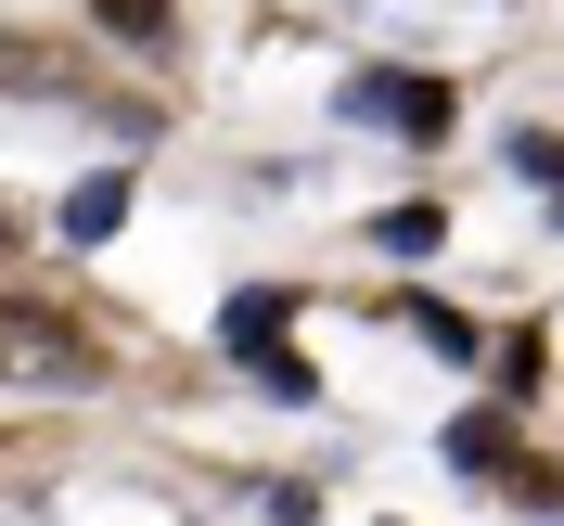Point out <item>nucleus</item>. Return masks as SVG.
Masks as SVG:
<instances>
[{
  "instance_id": "nucleus-1",
  "label": "nucleus",
  "mask_w": 564,
  "mask_h": 526,
  "mask_svg": "<svg viewBox=\"0 0 564 526\" xmlns=\"http://www.w3.org/2000/svg\"><path fill=\"white\" fill-rule=\"evenodd\" d=\"M449 77H411V65H359L347 77V129H386V141H449Z\"/></svg>"
},
{
  "instance_id": "nucleus-2",
  "label": "nucleus",
  "mask_w": 564,
  "mask_h": 526,
  "mask_svg": "<svg viewBox=\"0 0 564 526\" xmlns=\"http://www.w3.org/2000/svg\"><path fill=\"white\" fill-rule=\"evenodd\" d=\"M0 386H104V347L52 309H0Z\"/></svg>"
},
{
  "instance_id": "nucleus-3",
  "label": "nucleus",
  "mask_w": 564,
  "mask_h": 526,
  "mask_svg": "<svg viewBox=\"0 0 564 526\" xmlns=\"http://www.w3.org/2000/svg\"><path fill=\"white\" fill-rule=\"evenodd\" d=\"M436 450H449V475H488V489H513V501H564V462L513 450V423H500V411H462Z\"/></svg>"
},
{
  "instance_id": "nucleus-4",
  "label": "nucleus",
  "mask_w": 564,
  "mask_h": 526,
  "mask_svg": "<svg viewBox=\"0 0 564 526\" xmlns=\"http://www.w3.org/2000/svg\"><path fill=\"white\" fill-rule=\"evenodd\" d=\"M282 321H295V282H245V296L218 309V347L257 359V347H282Z\"/></svg>"
},
{
  "instance_id": "nucleus-5",
  "label": "nucleus",
  "mask_w": 564,
  "mask_h": 526,
  "mask_svg": "<svg viewBox=\"0 0 564 526\" xmlns=\"http://www.w3.org/2000/svg\"><path fill=\"white\" fill-rule=\"evenodd\" d=\"M116 218H129V168H90L65 193V245H116Z\"/></svg>"
},
{
  "instance_id": "nucleus-6",
  "label": "nucleus",
  "mask_w": 564,
  "mask_h": 526,
  "mask_svg": "<svg viewBox=\"0 0 564 526\" xmlns=\"http://www.w3.org/2000/svg\"><path fill=\"white\" fill-rule=\"evenodd\" d=\"M398 321H411V334H423L436 359H475V347H488V334H475L462 309H436V296H398Z\"/></svg>"
},
{
  "instance_id": "nucleus-7",
  "label": "nucleus",
  "mask_w": 564,
  "mask_h": 526,
  "mask_svg": "<svg viewBox=\"0 0 564 526\" xmlns=\"http://www.w3.org/2000/svg\"><path fill=\"white\" fill-rule=\"evenodd\" d=\"M372 245H386V257H436V245H449V218H436V206H386V218H372Z\"/></svg>"
},
{
  "instance_id": "nucleus-8",
  "label": "nucleus",
  "mask_w": 564,
  "mask_h": 526,
  "mask_svg": "<svg viewBox=\"0 0 564 526\" xmlns=\"http://www.w3.org/2000/svg\"><path fill=\"white\" fill-rule=\"evenodd\" d=\"M513 168L552 193V232H564V141H552V129H513Z\"/></svg>"
},
{
  "instance_id": "nucleus-9",
  "label": "nucleus",
  "mask_w": 564,
  "mask_h": 526,
  "mask_svg": "<svg viewBox=\"0 0 564 526\" xmlns=\"http://www.w3.org/2000/svg\"><path fill=\"white\" fill-rule=\"evenodd\" d=\"M90 13H104V39H167L180 0H90Z\"/></svg>"
},
{
  "instance_id": "nucleus-10",
  "label": "nucleus",
  "mask_w": 564,
  "mask_h": 526,
  "mask_svg": "<svg viewBox=\"0 0 564 526\" xmlns=\"http://www.w3.org/2000/svg\"><path fill=\"white\" fill-rule=\"evenodd\" d=\"M245 373H257V386H270V398H321V373H308V359H295V347H257Z\"/></svg>"
}]
</instances>
